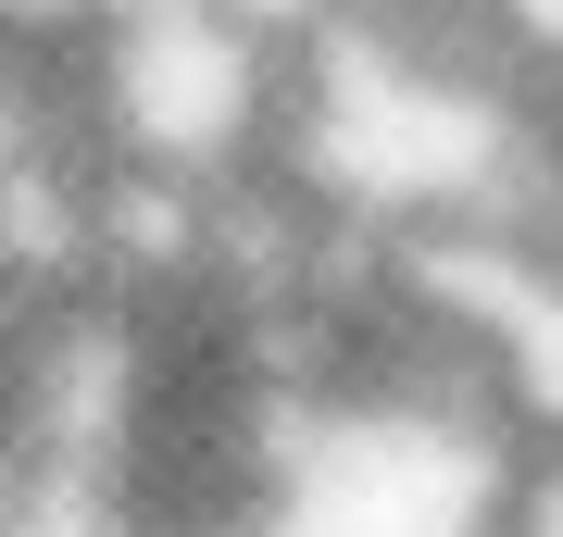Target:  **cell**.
I'll list each match as a JSON object with an SVG mask.
<instances>
[{"label":"cell","mask_w":563,"mask_h":537,"mask_svg":"<svg viewBox=\"0 0 563 537\" xmlns=\"http://www.w3.org/2000/svg\"><path fill=\"white\" fill-rule=\"evenodd\" d=\"M514 488H526V438L501 400L288 388L251 537H501Z\"/></svg>","instance_id":"6da1fadb"},{"label":"cell","mask_w":563,"mask_h":537,"mask_svg":"<svg viewBox=\"0 0 563 537\" xmlns=\"http://www.w3.org/2000/svg\"><path fill=\"white\" fill-rule=\"evenodd\" d=\"M488 376H501V413L526 450H563V250L526 262V288L488 325Z\"/></svg>","instance_id":"7a4b0ae2"},{"label":"cell","mask_w":563,"mask_h":537,"mask_svg":"<svg viewBox=\"0 0 563 537\" xmlns=\"http://www.w3.org/2000/svg\"><path fill=\"white\" fill-rule=\"evenodd\" d=\"M101 13H113V0H0V51H51V63H76L88 38H101Z\"/></svg>","instance_id":"3957f363"},{"label":"cell","mask_w":563,"mask_h":537,"mask_svg":"<svg viewBox=\"0 0 563 537\" xmlns=\"http://www.w3.org/2000/svg\"><path fill=\"white\" fill-rule=\"evenodd\" d=\"M501 25H514L526 76H563V0H501Z\"/></svg>","instance_id":"277c9868"}]
</instances>
